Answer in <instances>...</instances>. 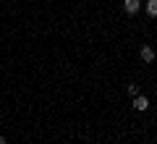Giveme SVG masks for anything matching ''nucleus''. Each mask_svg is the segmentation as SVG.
<instances>
[{
    "instance_id": "nucleus-1",
    "label": "nucleus",
    "mask_w": 157,
    "mask_h": 144,
    "mask_svg": "<svg viewBox=\"0 0 157 144\" xmlns=\"http://www.w3.org/2000/svg\"><path fill=\"white\" fill-rule=\"evenodd\" d=\"M123 8H126V13H128V16H136V13H139V8H141V3H139V0H123Z\"/></svg>"
},
{
    "instance_id": "nucleus-2",
    "label": "nucleus",
    "mask_w": 157,
    "mask_h": 144,
    "mask_svg": "<svg viewBox=\"0 0 157 144\" xmlns=\"http://www.w3.org/2000/svg\"><path fill=\"white\" fill-rule=\"evenodd\" d=\"M139 55H141V60H144V63H152V60H155V50H152L149 45H141Z\"/></svg>"
},
{
    "instance_id": "nucleus-3",
    "label": "nucleus",
    "mask_w": 157,
    "mask_h": 144,
    "mask_svg": "<svg viewBox=\"0 0 157 144\" xmlns=\"http://www.w3.org/2000/svg\"><path fill=\"white\" fill-rule=\"evenodd\" d=\"M131 105H134L136 110H147V107H149V100H147L144 94H136V97H134V102H131Z\"/></svg>"
},
{
    "instance_id": "nucleus-4",
    "label": "nucleus",
    "mask_w": 157,
    "mask_h": 144,
    "mask_svg": "<svg viewBox=\"0 0 157 144\" xmlns=\"http://www.w3.org/2000/svg\"><path fill=\"white\" fill-rule=\"evenodd\" d=\"M147 13L152 18H157V0H147Z\"/></svg>"
},
{
    "instance_id": "nucleus-5",
    "label": "nucleus",
    "mask_w": 157,
    "mask_h": 144,
    "mask_svg": "<svg viewBox=\"0 0 157 144\" xmlns=\"http://www.w3.org/2000/svg\"><path fill=\"white\" fill-rule=\"evenodd\" d=\"M126 92H128L131 97H136V94H139V84H128V89H126Z\"/></svg>"
},
{
    "instance_id": "nucleus-6",
    "label": "nucleus",
    "mask_w": 157,
    "mask_h": 144,
    "mask_svg": "<svg viewBox=\"0 0 157 144\" xmlns=\"http://www.w3.org/2000/svg\"><path fill=\"white\" fill-rule=\"evenodd\" d=\"M0 144H6V136H3V134H0Z\"/></svg>"
}]
</instances>
